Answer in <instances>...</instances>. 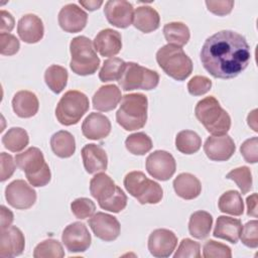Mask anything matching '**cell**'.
<instances>
[{
  "label": "cell",
  "mask_w": 258,
  "mask_h": 258,
  "mask_svg": "<svg viewBox=\"0 0 258 258\" xmlns=\"http://www.w3.org/2000/svg\"><path fill=\"white\" fill-rule=\"evenodd\" d=\"M64 251L61 244L54 239H47L40 242L33 251L34 258H62Z\"/></svg>",
  "instance_id": "74e56055"
},
{
  "label": "cell",
  "mask_w": 258,
  "mask_h": 258,
  "mask_svg": "<svg viewBox=\"0 0 258 258\" xmlns=\"http://www.w3.org/2000/svg\"><path fill=\"white\" fill-rule=\"evenodd\" d=\"M145 166L153 178L161 181L172 177L176 169L174 157L165 150H155L150 153L146 158Z\"/></svg>",
  "instance_id": "30bf717a"
},
{
  "label": "cell",
  "mask_w": 258,
  "mask_h": 258,
  "mask_svg": "<svg viewBox=\"0 0 258 258\" xmlns=\"http://www.w3.org/2000/svg\"><path fill=\"white\" fill-rule=\"evenodd\" d=\"M0 257L10 258L21 255L25 247V238L21 230L15 226H10L0 230Z\"/></svg>",
  "instance_id": "ac0fdd59"
},
{
  "label": "cell",
  "mask_w": 258,
  "mask_h": 258,
  "mask_svg": "<svg viewBox=\"0 0 258 258\" xmlns=\"http://www.w3.org/2000/svg\"><path fill=\"white\" fill-rule=\"evenodd\" d=\"M110 132L111 122L107 116L101 113L93 112L83 121L82 133L88 139L101 140L106 138Z\"/></svg>",
  "instance_id": "d6986e66"
},
{
  "label": "cell",
  "mask_w": 258,
  "mask_h": 258,
  "mask_svg": "<svg viewBox=\"0 0 258 258\" xmlns=\"http://www.w3.org/2000/svg\"><path fill=\"white\" fill-rule=\"evenodd\" d=\"M104 14L110 24L127 28L133 21V6L126 0H109L105 3Z\"/></svg>",
  "instance_id": "9a60e30c"
},
{
  "label": "cell",
  "mask_w": 258,
  "mask_h": 258,
  "mask_svg": "<svg viewBox=\"0 0 258 258\" xmlns=\"http://www.w3.org/2000/svg\"><path fill=\"white\" fill-rule=\"evenodd\" d=\"M242 223L239 219L220 216L217 219L214 229V237L226 240L232 244H236L240 238Z\"/></svg>",
  "instance_id": "4316f807"
},
{
  "label": "cell",
  "mask_w": 258,
  "mask_h": 258,
  "mask_svg": "<svg viewBox=\"0 0 258 258\" xmlns=\"http://www.w3.org/2000/svg\"><path fill=\"white\" fill-rule=\"evenodd\" d=\"M127 150L134 155H144L152 148L151 138L144 132H136L129 135L125 140Z\"/></svg>",
  "instance_id": "d590c367"
},
{
  "label": "cell",
  "mask_w": 258,
  "mask_h": 258,
  "mask_svg": "<svg viewBox=\"0 0 258 258\" xmlns=\"http://www.w3.org/2000/svg\"><path fill=\"white\" fill-rule=\"evenodd\" d=\"M88 223L94 235L103 241H114L120 235V223L117 218L112 215L98 212L89 219Z\"/></svg>",
  "instance_id": "4fadbf2b"
},
{
  "label": "cell",
  "mask_w": 258,
  "mask_h": 258,
  "mask_svg": "<svg viewBox=\"0 0 258 258\" xmlns=\"http://www.w3.org/2000/svg\"><path fill=\"white\" fill-rule=\"evenodd\" d=\"M213 226V217L206 211H197L190 215L188 232L196 239H205L210 235Z\"/></svg>",
  "instance_id": "f1b7e54d"
},
{
  "label": "cell",
  "mask_w": 258,
  "mask_h": 258,
  "mask_svg": "<svg viewBox=\"0 0 258 258\" xmlns=\"http://www.w3.org/2000/svg\"><path fill=\"white\" fill-rule=\"evenodd\" d=\"M126 205H127V196L121 189V187L117 186V191L114 195V197L108 202L100 205V208L112 213H120L126 208Z\"/></svg>",
  "instance_id": "f6af8a7d"
},
{
  "label": "cell",
  "mask_w": 258,
  "mask_h": 258,
  "mask_svg": "<svg viewBox=\"0 0 258 258\" xmlns=\"http://www.w3.org/2000/svg\"><path fill=\"white\" fill-rule=\"evenodd\" d=\"M0 158H1L0 180L5 181L6 179L10 178L12 176V174L14 173L15 168H16V162L14 161L13 157L6 152H1Z\"/></svg>",
  "instance_id": "681fc988"
},
{
  "label": "cell",
  "mask_w": 258,
  "mask_h": 258,
  "mask_svg": "<svg viewBox=\"0 0 258 258\" xmlns=\"http://www.w3.org/2000/svg\"><path fill=\"white\" fill-rule=\"evenodd\" d=\"M7 203L17 210H27L36 202V191L23 179L10 182L5 188Z\"/></svg>",
  "instance_id": "8fae6325"
},
{
  "label": "cell",
  "mask_w": 258,
  "mask_h": 258,
  "mask_svg": "<svg viewBox=\"0 0 258 258\" xmlns=\"http://www.w3.org/2000/svg\"><path fill=\"white\" fill-rule=\"evenodd\" d=\"M118 83L121 89L126 92L138 89L149 91L158 86L159 75L155 71L129 61L125 63V68Z\"/></svg>",
  "instance_id": "9c48e42d"
},
{
  "label": "cell",
  "mask_w": 258,
  "mask_h": 258,
  "mask_svg": "<svg viewBox=\"0 0 258 258\" xmlns=\"http://www.w3.org/2000/svg\"><path fill=\"white\" fill-rule=\"evenodd\" d=\"M68 78V71L58 64L48 67L44 73L45 84L54 94H59L62 92L67 86Z\"/></svg>",
  "instance_id": "d6a6232c"
},
{
  "label": "cell",
  "mask_w": 258,
  "mask_h": 258,
  "mask_svg": "<svg viewBox=\"0 0 258 258\" xmlns=\"http://www.w3.org/2000/svg\"><path fill=\"white\" fill-rule=\"evenodd\" d=\"M122 95L116 85H105L98 89L93 96V107L101 112L114 110L121 101Z\"/></svg>",
  "instance_id": "603a6c76"
},
{
  "label": "cell",
  "mask_w": 258,
  "mask_h": 258,
  "mask_svg": "<svg viewBox=\"0 0 258 258\" xmlns=\"http://www.w3.org/2000/svg\"><path fill=\"white\" fill-rule=\"evenodd\" d=\"M205 3L208 7V10L218 16H224L229 14L234 7V1L232 0H207Z\"/></svg>",
  "instance_id": "c3c4849f"
},
{
  "label": "cell",
  "mask_w": 258,
  "mask_h": 258,
  "mask_svg": "<svg viewBox=\"0 0 258 258\" xmlns=\"http://www.w3.org/2000/svg\"><path fill=\"white\" fill-rule=\"evenodd\" d=\"M257 194L254 192L251 196L247 197L246 199V204H247V215L257 218L258 214H257Z\"/></svg>",
  "instance_id": "f5cc1de1"
},
{
  "label": "cell",
  "mask_w": 258,
  "mask_h": 258,
  "mask_svg": "<svg viewBox=\"0 0 258 258\" xmlns=\"http://www.w3.org/2000/svg\"><path fill=\"white\" fill-rule=\"evenodd\" d=\"M256 114H257V109H254L249 115H248V118H247V121H248V125L252 127V129L257 132L258 129H257V118H256Z\"/></svg>",
  "instance_id": "11a10c76"
},
{
  "label": "cell",
  "mask_w": 258,
  "mask_h": 258,
  "mask_svg": "<svg viewBox=\"0 0 258 258\" xmlns=\"http://www.w3.org/2000/svg\"><path fill=\"white\" fill-rule=\"evenodd\" d=\"M114 180L106 173L100 172L94 175L90 180V192L97 200L99 206L111 200L117 191Z\"/></svg>",
  "instance_id": "cb8c5ba5"
},
{
  "label": "cell",
  "mask_w": 258,
  "mask_h": 258,
  "mask_svg": "<svg viewBox=\"0 0 258 258\" xmlns=\"http://www.w3.org/2000/svg\"><path fill=\"white\" fill-rule=\"evenodd\" d=\"M90 108L88 97L77 90H71L58 101L55 108L57 121L64 126L77 124Z\"/></svg>",
  "instance_id": "ba28073f"
},
{
  "label": "cell",
  "mask_w": 258,
  "mask_h": 258,
  "mask_svg": "<svg viewBox=\"0 0 258 258\" xmlns=\"http://www.w3.org/2000/svg\"><path fill=\"white\" fill-rule=\"evenodd\" d=\"M14 27V18L13 16L5 11L1 10V33H9Z\"/></svg>",
  "instance_id": "f907efd6"
},
{
  "label": "cell",
  "mask_w": 258,
  "mask_h": 258,
  "mask_svg": "<svg viewBox=\"0 0 258 258\" xmlns=\"http://www.w3.org/2000/svg\"><path fill=\"white\" fill-rule=\"evenodd\" d=\"M218 207L222 213L233 216H241L244 212L242 196L239 191L233 189L224 192L220 197Z\"/></svg>",
  "instance_id": "1f68e13d"
},
{
  "label": "cell",
  "mask_w": 258,
  "mask_h": 258,
  "mask_svg": "<svg viewBox=\"0 0 258 258\" xmlns=\"http://www.w3.org/2000/svg\"><path fill=\"white\" fill-rule=\"evenodd\" d=\"M20 48L19 40L11 33L0 34V52L2 55H13Z\"/></svg>",
  "instance_id": "bcb514c9"
},
{
  "label": "cell",
  "mask_w": 258,
  "mask_h": 258,
  "mask_svg": "<svg viewBox=\"0 0 258 258\" xmlns=\"http://www.w3.org/2000/svg\"><path fill=\"white\" fill-rule=\"evenodd\" d=\"M125 61L119 57H111L104 61L100 73L99 79L103 83L118 81L125 68Z\"/></svg>",
  "instance_id": "8d00e7d4"
},
{
  "label": "cell",
  "mask_w": 258,
  "mask_h": 258,
  "mask_svg": "<svg viewBox=\"0 0 258 258\" xmlns=\"http://www.w3.org/2000/svg\"><path fill=\"white\" fill-rule=\"evenodd\" d=\"M177 245L176 235L168 229H156L149 235L148 250L153 257H169Z\"/></svg>",
  "instance_id": "5bb4252c"
},
{
  "label": "cell",
  "mask_w": 258,
  "mask_h": 258,
  "mask_svg": "<svg viewBox=\"0 0 258 258\" xmlns=\"http://www.w3.org/2000/svg\"><path fill=\"white\" fill-rule=\"evenodd\" d=\"M71 210L76 218L84 220L94 215L96 206L94 202L88 198H79L71 204Z\"/></svg>",
  "instance_id": "ab89813d"
},
{
  "label": "cell",
  "mask_w": 258,
  "mask_h": 258,
  "mask_svg": "<svg viewBox=\"0 0 258 258\" xmlns=\"http://www.w3.org/2000/svg\"><path fill=\"white\" fill-rule=\"evenodd\" d=\"M235 150L234 140L227 134L210 136L204 144L207 157L213 161H226L233 156Z\"/></svg>",
  "instance_id": "2e32d148"
},
{
  "label": "cell",
  "mask_w": 258,
  "mask_h": 258,
  "mask_svg": "<svg viewBox=\"0 0 258 258\" xmlns=\"http://www.w3.org/2000/svg\"><path fill=\"white\" fill-rule=\"evenodd\" d=\"M172 184L175 194L183 200H194L202 191V184L199 178L188 172L179 173Z\"/></svg>",
  "instance_id": "484cf974"
},
{
  "label": "cell",
  "mask_w": 258,
  "mask_h": 258,
  "mask_svg": "<svg viewBox=\"0 0 258 258\" xmlns=\"http://www.w3.org/2000/svg\"><path fill=\"white\" fill-rule=\"evenodd\" d=\"M2 143L9 151L19 152L28 145L29 136L23 128L12 127L3 135Z\"/></svg>",
  "instance_id": "836d02e7"
},
{
  "label": "cell",
  "mask_w": 258,
  "mask_h": 258,
  "mask_svg": "<svg viewBox=\"0 0 258 258\" xmlns=\"http://www.w3.org/2000/svg\"><path fill=\"white\" fill-rule=\"evenodd\" d=\"M17 33L21 40L26 43L38 42L44 34L42 20L35 14L23 15L17 23Z\"/></svg>",
  "instance_id": "ffe728a7"
},
{
  "label": "cell",
  "mask_w": 258,
  "mask_h": 258,
  "mask_svg": "<svg viewBox=\"0 0 258 258\" xmlns=\"http://www.w3.org/2000/svg\"><path fill=\"white\" fill-rule=\"evenodd\" d=\"M163 34L168 44L183 46L190 37L188 27L182 22H169L163 26Z\"/></svg>",
  "instance_id": "4dcf8cb0"
},
{
  "label": "cell",
  "mask_w": 258,
  "mask_h": 258,
  "mask_svg": "<svg viewBox=\"0 0 258 258\" xmlns=\"http://www.w3.org/2000/svg\"><path fill=\"white\" fill-rule=\"evenodd\" d=\"M205 70L217 79H233L241 74L251 58L246 38L233 30H221L209 36L201 49Z\"/></svg>",
  "instance_id": "6da1fadb"
},
{
  "label": "cell",
  "mask_w": 258,
  "mask_h": 258,
  "mask_svg": "<svg viewBox=\"0 0 258 258\" xmlns=\"http://www.w3.org/2000/svg\"><path fill=\"white\" fill-rule=\"evenodd\" d=\"M15 162L24 171L28 182L32 186H44L50 181V169L39 148L29 147L22 153L16 154Z\"/></svg>",
  "instance_id": "277c9868"
},
{
  "label": "cell",
  "mask_w": 258,
  "mask_h": 258,
  "mask_svg": "<svg viewBox=\"0 0 258 258\" xmlns=\"http://www.w3.org/2000/svg\"><path fill=\"white\" fill-rule=\"evenodd\" d=\"M197 119L213 135H225L231 128V117L219 101L209 96L199 101L195 108Z\"/></svg>",
  "instance_id": "7a4b0ae2"
},
{
  "label": "cell",
  "mask_w": 258,
  "mask_h": 258,
  "mask_svg": "<svg viewBox=\"0 0 258 258\" xmlns=\"http://www.w3.org/2000/svg\"><path fill=\"white\" fill-rule=\"evenodd\" d=\"M174 258L190 257V258H200L201 257V245L200 243L185 238L182 239L179 243V246L176 252L173 255Z\"/></svg>",
  "instance_id": "7bdbcfd3"
},
{
  "label": "cell",
  "mask_w": 258,
  "mask_h": 258,
  "mask_svg": "<svg viewBox=\"0 0 258 258\" xmlns=\"http://www.w3.org/2000/svg\"><path fill=\"white\" fill-rule=\"evenodd\" d=\"M212 88V81L205 76H195L187 83V91L192 96L207 94Z\"/></svg>",
  "instance_id": "ee69618b"
},
{
  "label": "cell",
  "mask_w": 258,
  "mask_h": 258,
  "mask_svg": "<svg viewBox=\"0 0 258 258\" xmlns=\"http://www.w3.org/2000/svg\"><path fill=\"white\" fill-rule=\"evenodd\" d=\"M50 147L56 156L69 158L76 151L75 137L69 131H57L50 138Z\"/></svg>",
  "instance_id": "f546056e"
},
{
  "label": "cell",
  "mask_w": 258,
  "mask_h": 258,
  "mask_svg": "<svg viewBox=\"0 0 258 258\" xmlns=\"http://www.w3.org/2000/svg\"><path fill=\"white\" fill-rule=\"evenodd\" d=\"M79 3L87 10L95 11L101 7V5L103 4V1H101V0H99V1H97V0H87V1L80 0Z\"/></svg>",
  "instance_id": "db71d44e"
},
{
  "label": "cell",
  "mask_w": 258,
  "mask_h": 258,
  "mask_svg": "<svg viewBox=\"0 0 258 258\" xmlns=\"http://www.w3.org/2000/svg\"><path fill=\"white\" fill-rule=\"evenodd\" d=\"M202 139L199 134L191 130H182L175 137V147L183 154H194L200 150Z\"/></svg>",
  "instance_id": "e575fe53"
},
{
  "label": "cell",
  "mask_w": 258,
  "mask_h": 258,
  "mask_svg": "<svg viewBox=\"0 0 258 258\" xmlns=\"http://www.w3.org/2000/svg\"><path fill=\"white\" fill-rule=\"evenodd\" d=\"M126 190L141 205L158 204L163 197V190L159 183L149 179L142 171H131L124 177Z\"/></svg>",
  "instance_id": "52a82bcc"
},
{
  "label": "cell",
  "mask_w": 258,
  "mask_h": 258,
  "mask_svg": "<svg viewBox=\"0 0 258 258\" xmlns=\"http://www.w3.org/2000/svg\"><path fill=\"white\" fill-rule=\"evenodd\" d=\"M13 213L5 206H1V227L0 230H4L11 226L13 222Z\"/></svg>",
  "instance_id": "816d5d0a"
},
{
  "label": "cell",
  "mask_w": 258,
  "mask_h": 258,
  "mask_svg": "<svg viewBox=\"0 0 258 258\" xmlns=\"http://www.w3.org/2000/svg\"><path fill=\"white\" fill-rule=\"evenodd\" d=\"M58 24L62 30L70 33L82 31L87 24L88 14L75 3L64 5L58 13Z\"/></svg>",
  "instance_id": "e0dca14e"
},
{
  "label": "cell",
  "mask_w": 258,
  "mask_h": 258,
  "mask_svg": "<svg viewBox=\"0 0 258 258\" xmlns=\"http://www.w3.org/2000/svg\"><path fill=\"white\" fill-rule=\"evenodd\" d=\"M71 70L79 76L94 75L100 67V58L97 55L94 44L90 38L84 35L77 36L70 43Z\"/></svg>",
  "instance_id": "5b68a950"
},
{
  "label": "cell",
  "mask_w": 258,
  "mask_h": 258,
  "mask_svg": "<svg viewBox=\"0 0 258 258\" xmlns=\"http://www.w3.org/2000/svg\"><path fill=\"white\" fill-rule=\"evenodd\" d=\"M240 151L245 161L256 163L258 161V138L251 137L245 140L240 147Z\"/></svg>",
  "instance_id": "7dc6e473"
},
{
  "label": "cell",
  "mask_w": 258,
  "mask_h": 258,
  "mask_svg": "<svg viewBox=\"0 0 258 258\" xmlns=\"http://www.w3.org/2000/svg\"><path fill=\"white\" fill-rule=\"evenodd\" d=\"M61 241L71 253H80L89 249L92 238L84 223L75 222L64 228L61 234Z\"/></svg>",
  "instance_id": "7c38bea8"
},
{
  "label": "cell",
  "mask_w": 258,
  "mask_h": 258,
  "mask_svg": "<svg viewBox=\"0 0 258 258\" xmlns=\"http://www.w3.org/2000/svg\"><path fill=\"white\" fill-rule=\"evenodd\" d=\"M94 47L102 56H114L122 48L121 34L114 29L106 28L98 32L94 38Z\"/></svg>",
  "instance_id": "44dd1931"
},
{
  "label": "cell",
  "mask_w": 258,
  "mask_h": 258,
  "mask_svg": "<svg viewBox=\"0 0 258 258\" xmlns=\"http://www.w3.org/2000/svg\"><path fill=\"white\" fill-rule=\"evenodd\" d=\"M226 178L235 181L240 188L242 195H245L252 189V173L250 168L247 166H240L232 169L226 174Z\"/></svg>",
  "instance_id": "f35d334b"
},
{
  "label": "cell",
  "mask_w": 258,
  "mask_h": 258,
  "mask_svg": "<svg viewBox=\"0 0 258 258\" xmlns=\"http://www.w3.org/2000/svg\"><path fill=\"white\" fill-rule=\"evenodd\" d=\"M158 66L170 78L184 81L192 72V61L180 46L166 44L156 52Z\"/></svg>",
  "instance_id": "8992f818"
},
{
  "label": "cell",
  "mask_w": 258,
  "mask_h": 258,
  "mask_svg": "<svg viewBox=\"0 0 258 258\" xmlns=\"http://www.w3.org/2000/svg\"><path fill=\"white\" fill-rule=\"evenodd\" d=\"M241 242L249 248H257L258 247V222L257 220H252L247 222L244 226H242V230L240 233Z\"/></svg>",
  "instance_id": "b9f144b4"
},
{
  "label": "cell",
  "mask_w": 258,
  "mask_h": 258,
  "mask_svg": "<svg viewBox=\"0 0 258 258\" xmlns=\"http://www.w3.org/2000/svg\"><path fill=\"white\" fill-rule=\"evenodd\" d=\"M82 158L86 171L90 174L104 171L108 166V157L106 151L97 144H86L82 148Z\"/></svg>",
  "instance_id": "7402d4cb"
},
{
  "label": "cell",
  "mask_w": 258,
  "mask_h": 258,
  "mask_svg": "<svg viewBox=\"0 0 258 258\" xmlns=\"http://www.w3.org/2000/svg\"><path fill=\"white\" fill-rule=\"evenodd\" d=\"M203 256L205 258H231L232 251L229 246L223 243H219L214 240H209L205 243L203 247Z\"/></svg>",
  "instance_id": "60d3db41"
},
{
  "label": "cell",
  "mask_w": 258,
  "mask_h": 258,
  "mask_svg": "<svg viewBox=\"0 0 258 258\" xmlns=\"http://www.w3.org/2000/svg\"><path fill=\"white\" fill-rule=\"evenodd\" d=\"M132 22L134 27L138 30L149 33L159 27L160 16L158 12L150 6H139L134 11Z\"/></svg>",
  "instance_id": "83f0119b"
},
{
  "label": "cell",
  "mask_w": 258,
  "mask_h": 258,
  "mask_svg": "<svg viewBox=\"0 0 258 258\" xmlns=\"http://www.w3.org/2000/svg\"><path fill=\"white\" fill-rule=\"evenodd\" d=\"M147 97L141 93L127 94L122 97L116 112L117 123L127 131L141 129L147 121Z\"/></svg>",
  "instance_id": "3957f363"
},
{
  "label": "cell",
  "mask_w": 258,
  "mask_h": 258,
  "mask_svg": "<svg viewBox=\"0 0 258 258\" xmlns=\"http://www.w3.org/2000/svg\"><path fill=\"white\" fill-rule=\"evenodd\" d=\"M39 108L36 95L30 91H19L12 99V109L20 118L33 117Z\"/></svg>",
  "instance_id": "d4e9b609"
}]
</instances>
